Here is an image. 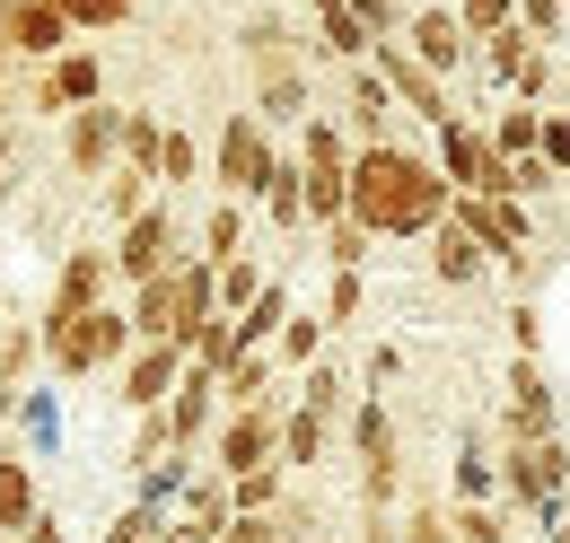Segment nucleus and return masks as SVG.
<instances>
[{"label": "nucleus", "mask_w": 570, "mask_h": 543, "mask_svg": "<svg viewBox=\"0 0 570 543\" xmlns=\"http://www.w3.org/2000/svg\"><path fill=\"white\" fill-rule=\"evenodd\" d=\"M456 228H474L483 237V255H492L509 280H535V264H527V246H535V228H527V203H483V194H456V210H448Z\"/></svg>", "instance_id": "nucleus-9"}, {"label": "nucleus", "mask_w": 570, "mask_h": 543, "mask_svg": "<svg viewBox=\"0 0 570 543\" xmlns=\"http://www.w3.org/2000/svg\"><path fill=\"white\" fill-rule=\"evenodd\" d=\"M289 316H298V307H289V289L273 280V289H264V298H255V307L237 316V334H246V351H264V342H282V325H289Z\"/></svg>", "instance_id": "nucleus-31"}, {"label": "nucleus", "mask_w": 570, "mask_h": 543, "mask_svg": "<svg viewBox=\"0 0 570 543\" xmlns=\"http://www.w3.org/2000/svg\"><path fill=\"white\" fill-rule=\"evenodd\" d=\"M456 18H465L474 45H492L500 27H518V0H456Z\"/></svg>", "instance_id": "nucleus-44"}, {"label": "nucleus", "mask_w": 570, "mask_h": 543, "mask_svg": "<svg viewBox=\"0 0 570 543\" xmlns=\"http://www.w3.org/2000/svg\"><path fill=\"white\" fill-rule=\"evenodd\" d=\"M368 62L386 70V88H395V106H404V115H422L430 132H439V124H456V106H448V79H439V70H430L422 53L404 45V36H386Z\"/></svg>", "instance_id": "nucleus-10"}, {"label": "nucleus", "mask_w": 570, "mask_h": 543, "mask_svg": "<svg viewBox=\"0 0 570 543\" xmlns=\"http://www.w3.org/2000/svg\"><path fill=\"white\" fill-rule=\"evenodd\" d=\"M185 482H194V456H167V465H149L141 474V509H158V517H176V500H185Z\"/></svg>", "instance_id": "nucleus-32"}, {"label": "nucleus", "mask_w": 570, "mask_h": 543, "mask_svg": "<svg viewBox=\"0 0 570 543\" xmlns=\"http://www.w3.org/2000/svg\"><path fill=\"white\" fill-rule=\"evenodd\" d=\"M404 45H413V53H422V62L439 70V79H456V70H465L474 53H483V45L465 36V18H456V9H413V27H404Z\"/></svg>", "instance_id": "nucleus-16"}, {"label": "nucleus", "mask_w": 570, "mask_h": 543, "mask_svg": "<svg viewBox=\"0 0 570 543\" xmlns=\"http://www.w3.org/2000/svg\"><path fill=\"white\" fill-rule=\"evenodd\" d=\"M448 210H456V185L439 176V158L404 140H377L352 158V219L368 237H439Z\"/></svg>", "instance_id": "nucleus-1"}, {"label": "nucleus", "mask_w": 570, "mask_h": 543, "mask_svg": "<svg viewBox=\"0 0 570 543\" xmlns=\"http://www.w3.org/2000/svg\"><path fill=\"white\" fill-rule=\"evenodd\" d=\"M27 106H36V115H62V124H71L79 106H106V62H97L88 45H71L62 62H45V79L27 88Z\"/></svg>", "instance_id": "nucleus-12"}, {"label": "nucleus", "mask_w": 570, "mask_h": 543, "mask_svg": "<svg viewBox=\"0 0 570 543\" xmlns=\"http://www.w3.org/2000/svg\"><path fill=\"white\" fill-rule=\"evenodd\" d=\"M237 45H246V62H255V88H273V79H307V70H298V36H289L273 9H264V18H246V27H237Z\"/></svg>", "instance_id": "nucleus-20"}, {"label": "nucleus", "mask_w": 570, "mask_h": 543, "mask_svg": "<svg viewBox=\"0 0 570 543\" xmlns=\"http://www.w3.org/2000/svg\"><path fill=\"white\" fill-rule=\"evenodd\" d=\"M448 482H456V500H492V491H500V465L483 456V438H465V447H456Z\"/></svg>", "instance_id": "nucleus-35"}, {"label": "nucleus", "mask_w": 570, "mask_h": 543, "mask_svg": "<svg viewBox=\"0 0 570 543\" xmlns=\"http://www.w3.org/2000/svg\"><path fill=\"white\" fill-rule=\"evenodd\" d=\"M176 264H185V219H176V203H149L132 228H115V280H124V289L167 280Z\"/></svg>", "instance_id": "nucleus-7"}, {"label": "nucleus", "mask_w": 570, "mask_h": 543, "mask_svg": "<svg viewBox=\"0 0 570 543\" xmlns=\"http://www.w3.org/2000/svg\"><path fill=\"white\" fill-rule=\"evenodd\" d=\"M167 456H185V447H176V421H167V412H132V456H124V465L149 474V465H167Z\"/></svg>", "instance_id": "nucleus-29"}, {"label": "nucleus", "mask_w": 570, "mask_h": 543, "mask_svg": "<svg viewBox=\"0 0 570 543\" xmlns=\"http://www.w3.org/2000/svg\"><path fill=\"white\" fill-rule=\"evenodd\" d=\"M71 36H79V27L53 9V0H18V9H9V45H18V62H62Z\"/></svg>", "instance_id": "nucleus-18"}, {"label": "nucleus", "mask_w": 570, "mask_h": 543, "mask_svg": "<svg viewBox=\"0 0 570 543\" xmlns=\"http://www.w3.org/2000/svg\"><path fill=\"white\" fill-rule=\"evenodd\" d=\"M36 359H45V325H9L0 334V386H18Z\"/></svg>", "instance_id": "nucleus-39"}, {"label": "nucleus", "mask_w": 570, "mask_h": 543, "mask_svg": "<svg viewBox=\"0 0 570 543\" xmlns=\"http://www.w3.org/2000/svg\"><path fill=\"white\" fill-rule=\"evenodd\" d=\"M246 255V203H212L203 219V264H237Z\"/></svg>", "instance_id": "nucleus-30"}, {"label": "nucleus", "mask_w": 570, "mask_h": 543, "mask_svg": "<svg viewBox=\"0 0 570 543\" xmlns=\"http://www.w3.org/2000/svg\"><path fill=\"white\" fill-rule=\"evenodd\" d=\"M360 9V27H368V36H377V45H386V36H404V27H413V9H404V0H352Z\"/></svg>", "instance_id": "nucleus-46"}, {"label": "nucleus", "mask_w": 570, "mask_h": 543, "mask_svg": "<svg viewBox=\"0 0 570 543\" xmlns=\"http://www.w3.org/2000/svg\"><path fill=\"white\" fill-rule=\"evenodd\" d=\"M167 421H176V447H185V456H194L219 421H228V404H219V377L203 368V359H194V368H185V386L167 395Z\"/></svg>", "instance_id": "nucleus-17"}, {"label": "nucleus", "mask_w": 570, "mask_h": 543, "mask_svg": "<svg viewBox=\"0 0 570 543\" xmlns=\"http://www.w3.org/2000/svg\"><path fill=\"white\" fill-rule=\"evenodd\" d=\"M27 543H71V535H62V517H36V526H27Z\"/></svg>", "instance_id": "nucleus-58"}, {"label": "nucleus", "mask_w": 570, "mask_h": 543, "mask_svg": "<svg viewBox=\"0 0 570 543\" xmlns=\"http://www.w3.org/2000/svg\"><path fill=\"white\" fill-rule=\"evenodd\" d=\"M553 543H570V509H562V517H553Z\"/></svg>", "instance_id": "nucleus-60"}, {"label": "nucleus", "mask_w": 570, "mask_h": 543, "mask_svg": "<svg viewBox=\"0 0 570 543\" xmlns=\"http://www.w3.org/2000/svg\"><path fill=\"white\" fill-rule=\"evenodd\" d=\"M255 115H264V124H307V79H273V88H255Z\"/></svg>", "instance_id": "nucleus-43"}, {"label": "nucleus", "mask_w": 570, "mask_h": 543, "mask_svg": "<svg viewBox=\"0 0 570 543\" xmlns=\"http://www.w3.org/2000/svg\"><path fill=\"white\" fill-rule=\"evenodd\" d=\"M273 167H282V149H273V124H264V115H228V124H219V158H212L219 203H264Z\"/></svg>", "instance_id": "nucleus-5"}, {"label": "nucleus", "mask_w": 570, "mask_h": 543, "mask_svg": "<svg viewBox=\"0 0 570 543\" xmlns=\"http://www.w3.org/2000/svg\"><path fill=\"white\" fill-rule=\"evenodd\" d=\"M106 298H115V246H71L53 289H45V316H88Z\"/></svg>", "instance_id": "nucleus-14"}, {"label": "nucleus", "mask_w": 570, "mask_h": 543, "mask_svg": "<svg viewBox=\"0 0 570 543\" xmlns=\"http://www.w3.org/2000/svg\"><path fill=\"white\" fill-rule=\"evenodd\" d=\"M509 88H518V106H544V88H553V53L535 45V53H527V70H518Z\"/></svg>", "instance_id": "nucleus-49"}, {"label": "nucleus", "mask_w": 570, "mask_h": 543, "mask_svg": "<svg viewBox=\"0 0 570 543\" xmlns=\"http://www.w3.org/2000/svg\"><path fill=\"white\" fill-rule=\"evenodd\" d=\"M194 176H203V149H194L185 132H167V149H158V185L176 194V185H194Z\"/></svg>", "instance_id": "nucleus-45"}, {"label": "nucleus", "mask_w": 570, "mask_h": 543, "mask_svg": "<svg viewBox=\"0 0 570 543\" xmlns=\"http://www.w3.org/2000/svg\"><path fill=\"white\" fill-rule=\"evenodd\" d=\"M430 158H439V176H448L456 194H483V203H518V158H500L483 124H465V115H456V124H439V149H430Z\"/></svg>", "instance_id": "nucleus-4"}, {"label": "nucleus", "mask_w": 570, "mask_h": 543, "mask_svg": "<svg viewBox=\"0 0 570 543\" xmlns=\"http://www.w3.org/2000/svg\"><path fill=\"white\" fill-rule=\"evenodd\" d=\"M194 359H203L212 377H228V368L246 359V334H237V316H212V325L194 334Z\"/></svg>", "instance_id": "nucleus-33"}, {"label": "nucleus", "mask_w": 570, "mask_h": 543, "mask_svg": "<svg viewBox=\"0 0 570 543\" xmlns=\"http://www.w3.org/2000/svg\"><path fill=\"white\" fill-rule=\"evenodd\" d=\"M500 491H509V509H527V517L553 535V517L570 509V447H562V438L500 447Z\"/></svg>", "instance_id": "nucleus-3"}, {"label": "nucleus", "mask_w": 570, "mask_h": 543, "mask_svg": "<svg viewBox=\"0 0 570 543\" xmlns=\"http://www.w3.org/2000/svg\"><path fill=\"white\" fill-rule=\"evenodd\" d=\"M527 53H535V36H527V27H500V36L474 53V62L492 70V79H518V70H527Z\"/></svg>", "instance_id": "nucleus-40"}, {"label": "nucleus", "mask_w": 570, "mask_h": 543, "mask_svg": "<svg viewBox=\"0 0 570 543\" xmlns=\"http://www.w3.org/2000/svg\"><path fill=\"white\" fill-rule=\"evenodd\" d=\"M0 543H9V535H0Z\"/></svg>", "instance_id": "nucleus-61"}, {"label": "nucleus", "mask_w": 570, "mask_h": 543, "mask_svg": "<svg viewBox=\"0 0 570 543\" xmlns=\"http://www.w3.org/2000/svg\"><path fill=\"white\" fill-rule=\"evenodd\" d=\"M53 430H62L53 404H45V395H27V438H36V447H53Z\"/></svg>", "instance_id": "nucleus-55"}, {"label": "nucleus", "mask_w": 570, "mask_h": 543, "mask_svg": "<svg viewBox=\"0 0 570 543\" xmlns=\"http://www.w3.org/2000/svg\"><path fill=\"white\" fill-rule=\"evenodd\" d=\"M483 132H492L500 158H544V106H500Z\"/></svg>", "instance_id": "nucleus-26"}, {"label": "nucleus", "mask_w": 570, "mask_h": 543, "mask_svg": "<svg viewBox=\"0 0 570 543\" xmlns=\"http://www.w3.org/2000/svg\"><path fill=\"white\" fill-rule=\"evenodd\" d=\"M448 517H456V543H509V517H500L492 500H456Z\"/></svg>", "instance_id": "nucleus-41"}, {"label": "nucleus", "mask_w": 570, "mask_h": 543, "mask_svg": "<svg viewBox=\"0 0 570 543\" xmlns=\"http://www.w3.org/2000/svg\"><path fill=\"white\" fill-rule=\"evenodd\" d=\"M360 395H352V377L334 368V359H316V368H298V412H316V421H343Z\"/></svg>", "instance_id": "nucleus-25"}, {"label": "nucleus", "mask_w": 570, "mask_h": 543, "mask_svg": "<svg viewBox=\"0 0 570 543\" xmlns=\"http://www.w3.org/2000/svg\"><path fill=\"white\" fill-rule=\"evenodd\" d=\"M219 543H282V526H273V517H228Z\"/></svg>", "instance_id": "nucleus-53"}, {"label": "nucleus", "mask_w": 570, "mask_h": 543, "mask_svg": "<svg viewBox=\"0 0 570 543\" xmlns=\"http://www.w3.org/2000/svg\"><path fill=\"white\" fill-rule=\"evenodd\" d=\"M352 447H360V500L386 517L395 491H404V438H395L386 395H360V404H352Z\"/></svg>", "instance_id": "nucleus-6"}, {"label": "nucleus", "mask_w": 570, "mask_h": 543, "mask_svg": "<svg viewBox=\"0 0 570 543\" xmlns=\"http://www.w3.org/2000/svg\"><path fill=\"white\" fill-rule=\"evenodd\" d=\"M325 334H334V325H325V307H316V316L298 307V316L282 325V359H289V368H316V359H325Z\"/></svg>", "instance_id": "nucleus-34"}, {"label": "nucleus", "mask_w": 570, "mask_h": 543, "mask_svg": "<svg viewBox=\"0 0 570 543\" xmlns=\"http://www.w3.org/2000/svg\"><path fill=\"white\" fill-rule=\"evenodd\" d=\"M158 535H167V517H158V509H141V500H132V509L106 526V543H158Z\"/></svg>", "instance_id": "nucleus-47"}, {"label": "nucleus", "mask_w": 570, "mask_h": 543, "mask_svg": "<svg viewBox=\"0 0 570 543\" xmlns=\"http://www.w3.org/2000/svg\"><path fill=\"white\" fill-rule=\"evenodd\" d=\"M264 219H273V228H289V237L307 228V167H298L289 149H282V167H273V185H264Z\"/></svg>", "instance_id": "nucleus-24"}, {"label": "nucleus", "mask_w": 570, "mask_h": 543, "mask_svg": "<svg viewBox=\"0 0 570 543\" xmlns=\"http://www.w3.org/2000/svg\"><path fill=\"white\" fill-rule=\"evenodd\" d=\"M9 412H18V386H0V421H9Z\"/></svg>", "instance_id": "nucleus-59"}, {"label": "nucleus", "mask_w": 570, "mask_h": 543, "mask_svg": "<svg viewBox=\"0 0 570 543\" xmlns=\"http://www.w3.org/2000/svg\"><path fill=\"white\" fill-rule=\"evenodd\" d=\"M307 9H316V53H325V62H368V53H377V36H368V27H360V9L352 0H307Z\"/></svg>", "instance_id": "nucleus-21"}, {"label": "nucleus", "mask_w": 570, "mask_h": 543, "mask_svg": "<svg viewBox=\"0 0 570 543\" xmlns=\"http://www.w3.org/2000/svg\"><path fill=\"white\" fill-rule=\"evenodd\" d=\"M45 325V368L53 377H97V368H124L141 334H132V307H88V316H36Z\"/></svg>", "instance_id": "nucleus-2"}, {"label": "nucleus", "mask_w": 570, "mask_h": 543, "mask_svg": "<svg viewBox=\"0 0 570 543\" xmlns=\"http://www.w3.org/2000/svg\"><path fill=\"white\" fill-rule=\"evenodd\" d=\"M282 474L289 465H255V474L228 482V491H237V517H273V509H282Z\"/></svg>", "instance_id": "nucleus-37"}, {"label": "nucleus", "mask_w": 570, "mask_h": 543, "mask_svg": "<svg viewBox=\"0 0 570 543\" xmlns=\"http://www.w3.org/2000/svg\"><path fill=\"white\" fill-rule=\"evenodd\" d=\"M404 543H456V517H448V509H413V517H404Z\"/></svg>", "instance_id": "nucleus-52"}, {"label": "nucleus", "mask_w": 570, "mask_h": 543, "mask_svg": "<svg viewBox=\"0 0 570 543\" xmlns=\"http://www.w3.org/2000/svg\"><path fill=\"white\" fill-rule=\"evenodd\" d=\"M553 421H562V412H553V377H544L535 359H509V412H500V430H509V447H535V438H562Z\"/></svg>", "instance_id": "nucleus-15"}, {"label": "nucleus", "mask_w": 570, "mask_h": 543, "mask_svg": "<svg viewBox=\"0 0 570 543\" xmlns=\"http://www.w3.org/2000/svg\"><path fill=\"white\" fill-rule=\"evenodd\" d=\"M316 237H325V264L334 272H360L368 255H377V237H368L360 219H334V228H316Z\"/></svg>", "instance_id": "nucleus-38"}, {"label": "nucleus", "mask_w": 570, "mask_h": 543, "mask_svg": "<svg viewBox=\"0 0 570 543\" xmlns=\"http://www.w3.org/2000/svg\"><path fill=\"white\" fill-rule=\"evenodd\" d=\"M282 395H273V404H246V412H228V421H219L212 430V465L228 482L237 474H255V465H282Z\"/></svg>", "instance_id": "nucleus-8"}, {"label": "nucleus", "mask_w": 570, "mask_h": 543, "mask_svg": "<svg viewBox=\"0 0 570 543\" xmlns=\"http://www.w3.org/2000/svg\"><path fill=\"white\" fill-rule=\"evenodd\" d=\"M264 289H273V272H255L246 255H237V264H219V316H246Z\"/></svg>", "instance_id": "nucleus-36"}, {"label": "nucleus", "mask_w": 570, "mask_h": 543, "mask_svg": "<svg viewBox=\"0 0 570 543\" xmlns=\"http://www.w3.org/2000/svg\"><path fill=\"white\" fill-rule=\"evenodd\" d=\"M544 158H553V176H570V115H544Z\"/></svg>", "instance_id": "nucleus-54"}, {"label": "nucleus", "mask_w": 570, "mask_h": 543, "mask_svg": "<svg viewBox=\"0 0 570 543\" xmlns=\"http://www.w3.org/2000/svg\"><path fill=\"white\" fill-rule=\"evenodd\" d=\"M9 194H18V132L0 124V203H9Z\"/></svg>", "instance_id": "nucleus-57"}, {"label": "nucleus", "mask_w": 570, "mask_h": 543, "mask_svg": "<svg viewBox=\"0 0 570 543\" xmlns=\"http://www.w3.org/2000/svg\"><path fill=\"white\" fill-rule=\"evenodd\" d=\"M158 543H167V535H158Z\"/></svg>", "instance_id": "nucleus-62"}, {"label": "nucleus", "mask_w": 570, "mask_h": 543, "mask_svg": "<svg viewBox=\"0 0 570 543\" xmlns=\"http://www.w3.org/2000/svg\"><path fill=\"white\" fill-rule=\"evenodd\" d=\"M343 124H352V149H377L386 124H395V88H386V70L377 62H352V106H343Z\"/></svg>", "instance_id": "nucleus-19"}, {"label": "nucleus", "mask_w": 570, "mask_h": 543, "mask_svg": "<svg viewBox=\"0 0 570 543\" xmlns=\"http://www.w3.org/2000/svg\"><path fill=\"white\" fill-rule=\"evenodd\" d=\"M149 203H158V176H149V167H115V176H106V219H115V228H132Z\"/></svg>", "instance_id": "nucleus-28"}, {"label": "nucleus", "mask_w": 570, "mask_h": 543, "mask_svg": "<svg viewBox=\"0 0 570 543\" xmlns=\"http://www.w3.org/2000/svg\"><path fill=\"white\" fill-rule=\"evenodd\" d=\"M53 9H62V18H71L79 36H106V27H124V18H132V9H141V0H53Z\"/></svg>", "instance_id": "nucleus-42"}, {"label": "nucleus", "mask_w": 570, "mask_h": 543, "mask_svg": "<svg viewBox=\"0 0 570 543\" xmlns=\"http://www.w3.org/2000/svg\"><path fill=\"white\" fill-rule=\"evenodd\" d=\"M62 167H71L79 185H106L124 167V106H79L71 124H62Z\"/></svg>", "instance_id": "nucleus-11"}, {"label": "nucleus", "mask_w": 570, "mask_h": 543, "mask_svg": "<svg viewBox=\"0 0 570 543\" xmlns=\"http://www.w3.org/2000/svg\"><path fill=\"white\" fill-rule=\"evenodd\" d=\"M45 517V500H36V474H27V456L0 438V535L9 543H27V526Z\"/></svg>", "instance_id": "nucleus-22"}, {"label": "nucleus", "mask_w": 570, "mask_h": 543, "mask_svg": "<svg viewBox=\"0 0 570 543\" xmlns=\"http://www.w3.org/2000/svg\"><path fill=\"white\" fill-rule=\"evenodd\" d=\"M395 368H404V351H395V342H377V351H368V386H395Z\"/></svg>", "instance_id": "nucleus-56"}, {"label": "nucleus", "mask_w": 570, "mask_h": 543, "mask_svg": "<svg viewBox=\"0 0 570 543\" xmlns=\"http://www.w3.org/2000/svg\"><path fill=\"white\" fill-rule=\"evenodd\" d=\"M325 438H334V421H316V412H298V404H289V421H282V465H289V474L325 465Z\"/></svg>", "instance_id": "nucleus-27"}, {"label": "nucleus", "mask_w": 570, "mask_h": 543, "mask_svg": "<svg viewBox=\"0 0 570 543\" xmlns=\"http://www.w3.org/2000/svg\"><path fill=\"white\" fill-rule=\"evenodd\" d=\"M430 272H439L448 289H474V280L492 272V255H483V237H474V228H456V219H448V228L430 237Z\"/></svg>", "instance_id": "nucleus-23"}, {"label": "nucleus", "mask_w": 570, "mask_h": 543, "mask_svg": "<svg viewBox=\"0 0 570 543\" xmlns=\"http://www.w3.org/2000/svg\"><path fill=\"white\" fill-rule=\"evenodd\" d=\"M509 342H518V359H535V351H544V316H535V298H518V307H509Z\"/></svg>", "instance_id": "nucleus-50"}, {"label": "nucleus", "mask_w": 570, "mask_h": 543, "mask_svg": "<svg viewBox=\"0 0 570 543\" xmlns=\"http://www.w3.org/2000/svg\"><path fill=\"white\" fill-rule=\"evenodd\" d=\"M185 368H194V351L185 342H141L132 359H124V412H167V395L185 386Z\"/></svg>", "instance_id": "nucleus-13"}, {"label": "nucleus", "mask_w": 570, "mask_h": 543, "mask_svg": "<svg viewBox=\"0 0 570 543\" xmlns=\"http://www.w3.org/2000/svg\"><path fill=\"white\" fill-rule=\"evenodd\" d=\"M518 27H527L535 45H553V36H562V0H518Z\"/></svg>", "instance_id": "nucleus-51"}, {"label": "nucleus", "mask_w": 570, "mask_h": 543, "mask_svg": "<svg viewBox=\"0 0 570 543\" xmlns=\"http://www.w3.org/2000/svg\"><path fill=\"white\" fill-rule=\"evenodd\" d=\"M360 298H368V289H360V272H334V280H325V325H352Z\"/></svg>", "instance_id": "nucleus-48"}]
</instances>
